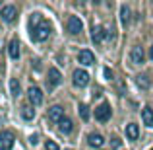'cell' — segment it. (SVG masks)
<instances>
[{
	"label": "cell",
	"instance_id": "13",
	"mask_svg": "<svg viewBox=\"0 0 153 150\" xmlns=\"http://www.w3.org/2000/svg\"><path fill=\"white\" fill-rule=\"evenodd\" d=\"M62 82V74L58 68H49V84L51 86H58Z\"/></svg>",
	"mask_w": 153,
	"mask_h": 150
},
{
	"label": "cell",
	"instance_id": "8",
	"mask_svg": "<svg viewBox=\"0 0 153 150\" xmlns=\"http://www.w3.org/2000/svg\"><path fill=\"white\" fill-rule=\"evenodd\" d=\"M143 59H146V55H143V49H142L140 45H134V47H132V51H130V60H132L134 64H142Z\"/></svg>",
	"mask_w": 153,
	"mask_h": 150
},
{
	"label": "cell",
	"instance_id": "23",
	"mask_svg": "<svg viewBox=\"0 0 153 150\" xmlns=\"http://www.w3.org/2000/svg\"><path fill=\"white\" fill-rule=\"evenodd\" d=\"M45 148H47V150H60V148H58V144H56L54 140H49V142H47V146H45Z\"/></svg>",
	"mask_w": 153,
	"mask_h": 150
},
{
	"label": "cell",
	"instance_id": "7",
	"mask_svg": "<svg viewBox=\"0 0 153 150\" xmlns=\"http://www.w3.org/2000/svg\"><path fill=\"white\" fill-rule=\"evenodd\" d=\"M74 84L78 88H83L89 84V74H87L85 70H76L74 72Z\"/></svg>",
	"mask_w": 153,
	"mask_h": 150
},
{
	"label": "cell",
	"instance_id": "19",
	"mask_svg": "<svg viewBox=\"0 0 153 150\" xmlns=\"http://www.w3.org/2000/svg\"><path fill=\"white\" fill-rule=\"evenodd\" d=\"M22 115H23V119H33V115H35L33 107H31V105H23L22 107Z\"/></svg>",
	"mask_w": 153,
	"mask_h": 150
},
{
	"label": "cell",
	"instance_id": "18",
	"mask_svg": "<svg viewBox=\"0 0 153 150\" xmlns=\"http://www.w3.org/2000/svg\"><path fill=\"white\" fill-rule=\"evenodd\" d=\"M136 84H138L140 88H143V90H147L149 88V80H147V76H136Z\"/></svg>",
	"mask_w": 153,
	"mask_h": 150
},
{
	"label": "cell",
	"instance_id": "22",
	"mask_svg": "<svg viewBox=\"0 0 153 150\" xmlns=\"http://www.w3.org/2000/svg\"><path fill=\"white\" fill-rule=\"evenodd\" d=\"M120 16H122V22L126 23L128 20H130V10H128L126 6H122V8H120Z\"/></svg>",
	"mask_w": 153,
	"mask_h": 150
},
{
	"label": "cell",
	"instance_id": "21",
	"mask_svg": "<svg viewBox=\"0 0 153 150\" xmlns=\"http://www.w3.org/2000/svg\"><path fill=\"white\" fill-rule=\"evenodd\" d=\"M79 115H82L83 121H87V119H89V107L82 103V105H79Z\"/></svg>",
	"mask_w": 153,
	"mask_h": 150
},
{
	"label": "cell",
	"instance_id": "6",
	"mask_svg": "<svg viewBox=\"0 0 153 150\" xmlns=\"http://www.w3.org/2000/svg\"><path fill=\"white\" fill-rule=\"evenodd\" d=\"M0 16H2L4 22L12 23L16 20V16H18V10H16V6H12V4H8V6H4L2 10H0Z\"/></svg>",
	"mask_w": 153,
	"mask_h": 150
},
{
	"label": "cell",
	"instance_id": "4",
	"mask_svg": "<svg viewBox=\"0 0 153 150\" xmlns=\"http://www.w3.org/2000/svg\"><path fill=\"white\" fill-rule=\"evenodd\" d=\"M95 119L101 121V123H105V121L111 119V105L108 103H101L97 109H95Z\"/></svg>",
	"mask_w": 153,
	"mask_h": 150
},
{
	"label": "cell",
	"instance_id": "20",
	"mask_svg": "<svg viewBox=\"0 0 153 150\" xmlns=\"http://www.w3.org/2000/svg\"><path fill=\"white\" fill-rule=\"evenodd\" d=\"M10 90H12V96H14V98H18V96H19V82L16 78L10 80Z\"/></svg>",
	"mask_w": 153,
	"mask_h": 150
},
{
	"label": "cell",
	"instance_id": "24",
	"mask_svg": "<svg viewBox=\"0 0 153 150\" xmlns=\"http://www.w3.org/2000/svg\"><path fill=\"white\" fill-rule=\"evenodd\" d=\"M105 76H107V78H108V80H111V78H112V72H111V70H108V68H105Z\"/></svg>",
	"mask_w": 153,
	"mask_h": 150
},
{
	"label": "cell",
	"instance_id": "3",
	"mask_svg": "<svg viewBox=\"0 0 153 150\" xmlns=\"http://www.w3.org/2000/svg\"><path fill=\"white\" fill-rule=\"evenodd\" d=\"M12 146H14V133L2 131L0 133V150H12Z\"/></svg>",
	"mask_w": 153,
	"mask_h": 150
},
{
	"label": "cell",
	"instance_id": "5",
	"mask_svg": "<svg viewBox=\"0 0 153 150\" xmlns=\"http://www.w3.org/2000/svg\"><path fill=\"white\" fill-rule=\"evenodd\" d=\"M27 98H29V101L33 105H41L43 103V92H41V88L31 86L29 90H27Z\"/></svg>",
	"mask_w": 153,
	"mask_h": 150
},
{
	"label": "cell",
	"instance_id": "26",
	"mask_svg": "<svg viewBox=\"0 0 153 150\" xmlns=\"http://www.w3.org/2000/svg\"><path fill=\"white\" fill-rule=\"evenodd\" d=\"M151 150H153V148H151Z\"/></svg>",
	"mask_w": 153,
	"mask_h": 150
},
{
	"label": "cell",
	"instance_id": "10",
	"mask_svg": "<svg viewBox=\"0 0 153 150\" xmlns=\"http://www.w3.org/2000/svg\"><path fill=\"white\" fill-rule=\"evenodd\" d=\"M78 60H79V64H83V66H89V64L95 63V57H93V53H91V51L83 49V51H79Z\"/></svg>",
	"mask_w": 153,
	"mask_h": 150
},
{
	"label": "cell",
	"instance_id": "25",
	"mask_svg": "<svg viewBox=\"0 0 153 150\" xmlns=\"http://www.w3.org/2000/svg\"><path fill=\"white\" fill-rule=\"evenodd\" d=\"M149 57H151V60H153V45H151V49H149Z\"/></svg>",
	"mask_w": 153,
	"mask_h": 150
},
{
	"label": "cell",
	"instance_id": "14",
	"mask_svg": "<svg viewBox=\"0 0 153 150\" xmlns=\"http://www.w3.org/2000/svg\"><path fill=\"white\" fill-rule=\"evenodd\" d=\"M142 121H143V125H147V127H153V109L151 107H143L142 109Z\"/></svg>",
	"mask_w": 153,
	"mask_h": 150
},
{
	"label": "cell",
	"instance_id": "17",
	"mask_svg": "<svg viewBox=\"0 0 153 150\" xmlns=\"http://www.w3.org/2000/svg\"><path fill=\"white\" fill-rule=\"evenodd\" d=\"M8 53H10L12 59H18V57H19V43H18V39L10 41V45H8Z\"/></svg>",
	"mask_w": 153,
	"mask_h": 150
},
{
	"label": "cell",
	"instance_id": "16",
	"mask_svg": "<svg viewBox=\"0 0 153 150\" xmlns=\"http://www.w3.org/2000/svg\"><path fill=\"white\" fill-rule=\"evenodd\" d=\"M58 129L60 133H64V135H68V133H72V129H74V125H72V121L68 119V117H64L62 121L58 123Z\"/></svg>",
	"mask_w": 153,
	"mask_h": 150
},
{
	"label": "cell",
	"instance_id": "15",
	"mask_svg": "<svg viewBox=\"0 0 153 150\" xmlns=\"http://www.w3.org/2000/svg\"><path fill=\"white\" fill-rule=\"evenodd\" d=\"M138 135H140V129H138V125H136V123L126 125V136L130 140H136V139H138Z\"/></svg>",
	"mask_w": 153,
	"mask_h": 150
},
{
	"label": "cell",
	"instance_id": "12",
	"mask_svg": "<svg viewBox=\"0 0 153 150\" xmlns=\"http://www.w3.org/2000/svg\"><path fill=\"white\" fill-rule=\"evenodd\" d=\"M87 142H89V146H93V148H101L105 144V139L99 135V133H91V135L87 136Z\"/></svg>",
	"mask_w": 153,
	"mask_h": 150
},
{
	"label": "cell",
	"instance_id": "9",
	"mask_svg": "<svg viewBox=\"0 0 153 150\" xmlns=\"http://www.w3.org/2000/svg\"><path fill=\"white\" fill-rule=\"evenodd\" d=\"M108 35V31H105V27L103 26H95L93 27V31H91V39H93V43H103V39Z\"/></svg>",
	"mask_w": 153,
	"mask_h": 150
},
{
	"label": "cell",
	"instance_id": "1",
	"mask_svg": "<svg viewBox=\"0 0 153 150\" xmlns=\"http://www.w3.org/2000/svg\"><path fill=\"white\" fill-rule=\"evenodd\" d=\"M51 31H52L51 23L45 22V20H41L35 14V23H31V37H33L35 41H45L51 35Z\"/></svg>",
	"mask_w": 153,
	"mask_h": 150
},
{
	"label": "cell",
	"instance_id": "2",
	"mask_svg": "<svg viewBox=\"0 0 153 150\" xmlns=\"http://www.w3.org/2000/svg\"><path fill=\"white\" fill-rule=\"evenodd\" d=\"M66 27H68V31H70L72 35H78V33H82V29H83V22L78 18V16H70L68 22H66Z\"/></svg>",
	"mask_w": 153,
	"mask_h": 150
},
{
	"label": "cell",
	"instance_id": "11",
	"mask_svg": "<svg viewBox=\"0 0 153 150\" xmlns=\"http://www.w3.org/2000/svg\"><path fill=\"white\" fill-rule=\"evenodd\" d=\"M49 119L54 121V123H60V121L64 119V109L60 107V105H54V107L49 109Z\"/></svg>",
	"mask_w": 153,
	"mask_h": 150
}]
</instances>
